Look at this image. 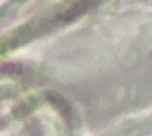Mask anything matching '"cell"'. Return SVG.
<instances>
[{
    "label": "cell",
    "instance_id": "obj_1",
    "mask_svg": "<svg viewBox=\"0 0 152 136\" xmlns=\"http://www.w3.org/2000/svg\"><path fill=\"white\" fill-rule=\"evenodd\" d=\"M99 0H73L70 4L61 11L57 19L63 22L72 21L84 15Z\"/></svg>",
    "mask_w": 152,
    "mask_h": 136
}]
</instances>
